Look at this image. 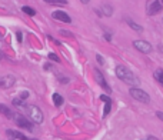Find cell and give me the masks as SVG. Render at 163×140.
<instances>
[{
  "label": "cell",
  "instance_id": "e0dca14e",
  "mask_svg": "<svg viewBox=\"0 0 163 140\" xmlns=\"http://www.w3.org/2000/svg\"><path fill=\"white\" fill-rule=\"evenodd\" d=\"M22 11H24V13H26V15H29V16H34V15H36V10H34V9H32V7H29V6H23Z\"/></svg>",
  "mask_w": 163,
  "mask_h": 140
},
{
  "label": "cell",
  "instance_id": "6da1fadb",
  "mask_svg": "<svg viewBox=\"0 0 163 140\" xmlns=\"http://www.w3.org/2000/svg\"><path fill=\"white\" fill-rule=\"evenodd\" d=\"M116 76L122 81L127 83V85H132V86L139 85V79H137L126 66H122V64H120V66L116 67Z\"/></svg>",
  "mask_w": 163,
  "mask_h": 140
},
{
  "label": "cell",
  "instance_id": "9c48e42d",
  "mask_svg": "<svg viewBox=\"0 0 163 140\" xmlns=\"http://www.w3.org/2000/svg\"><path fill=\"white\" fill-rule=\"evenodd\" d=\"M52 17L55 19V20H60V22H63V23H70V22H72L70 16L67 15V13H64V11H62V10L53 11V13H52Z\"/></svg>",
  "mask_w": 163,
  "mask_h": 140
},
{
  "label": "cell",
  "instance_id": "5bb4252c",
  "mask_svg": "<svg viewBox=\"0 0 163 140\" xmlns=\"http://www.w3.org/2000/svg\"><path fill=\"white\" fill-rule=\"evenodd\" d=\"M53 103H55L56 107H60L63 104V97L60 96L59 93H55V94H53Z\"/></svg>",
  "mask_w": 163,
  "mask_h": 140
},
{
  "label": "cell",
  "instance_id": "ac0fdd59",
  "mask_svg": "<svg viewBox=\"0 0 163 140\" xmlns=\"http://www.w3.org/2000/svg\"><path fill=\"white\" fill-rule=\"evenodd\" d=\"M13 104L15 106H24V100H22L20 97H16V99H13Z\"/></svg>",
  "mask_w": 163,
  "mask_h": 140
},
{
  "label": "cell",
  "instance_id": "44dd1931",
  "mask_svg": "<svg viewBox=\"0 0 163 140\" xmlns=\"http://www.w3.org/2000/svg\"><path fill=\"white\" fill-rule=\"evenodd\" d=\"M60 34H62V36H69V37H73V33H70V32H66V30H60Z\"/></svg>",
  "mask_w": 163,
  "mask_h": 140
},
{
  "label": "cell",
  "instance_id": "277c9868",
  "mask_svg": "<svg viewBox=\"0 0 163 140\" xmlns=\"http://www.w3.org/2000/svg\"><path fill=\"white\" fill-rule=\"evenodd\" d=\"M13 120H15L16 125H17L19 127H22V129H27V130L33 129V122H30L29 119H26L24 116H22V114L15 113V116H13Z\"/></svg>",
  "mask_w": 163,
  "mask_h": 140
},
{
  "label": "cell",
  "instance_id": "603a6c76",
  "mask_svg": "<svg viewBox=\"0 0 163 140\" xmlns=\"http://www.w3.org/2000/svg\"><path fill=\"white\" fill-rule=\"evenodd\" d=\"M156 116H157V117H159L160 120L163 122V112H157V113H156Z\"/></svg>",
  "mask_w": 163,
  "mask_h": 140
},
{
  "label": "cell",
  "instance_id": "30bf717a",
  "mask_svg": "<svg viewBox=\"0 0 163 140\" xmlns=\"http://www.w3.org/2000/svg\"><path fill=\"white\" fill-rule=\"evenodd\" d=\"M6 134H7L10 139H17V140H33V139H29L26 134L20 133L19 130H6Z\"/></svg>",
  "mask_w": 163,
  "mask_h": 140
},
{
  "label": "cell",
  "instance_id": "4fadbf2b",
  "mask_svg": "<svg viewBox=\"0 0 163 140\" xmlns=\"http://www.w3.org/2000/svg\"><path fill=\"white\" fill-rule=\"evenodd\" d=\"M126 23H127V24H129V26L132 27L133 30H136V32H142V30H143V27H142L140 24L134 23L133 20H132V19H126Z\"/></svg>",
  "mask_w": 163,
  "mask_h": 140
},
{
  "label": "cell",
  "instance_id": "5b68a950",
  "mask_svg": "<svg viewBox=\"0 0 163 140\" xmlns=\"http://www.w3.org/2000/svg\"><path fill=\"white\" fill-rule=\"evenodd\" d=\"M133 46H134V49L136 50H139V52H142V53H150L153 50V47H152V44L150 43H148V42H145V40H134L133 42Z\"/></svg>",
  "mask_w": 163,
  "mask_h": 140
},
{
  "label": "cell",
  "instance_id": "cb8c5ba5",
  "mask_svg": "<svg viewBox=\"0 0 163 140\" xmlns=\"http://www.w3.org/2000/svg\"><path fill=\"white\" fill-rule=\"evenodd\" d=\"M16 34H17V40H19V42H22V40H23V34L20 33V32H17Z\"/></svg>",
  "mask_w": 163,
  "mask_h": 140
},
{
  "label": "cell",
  "instance_id": "ffe728a7",
  "mask_svg": "<svg viewBox=\"0 0 163 140\" xmlns=\"http://www.w3.org/2000/svg\"><path fill=\"white\" fill-rule=\"evenodd\" d=\"M49 59L53 60V62H59V57H57L55 53H50V55H49Z\"/></svg>",
  "mask_w": 163,
  "mask_h": 140
},
{
  "label": "cell",
  "instance_id": "8992f818",
  "mask_svg": "<svg viewBox=\"0 0 163 140\" xmlns=\"http://www.w3.org/2000/svg\"><path fill=\"white\" fill-rule=\"evenodd\" d=\"M146 9H148V15L153 16L162 10V4L159 3V0H149L146 4Z\"/></svg>",
  "mask_w": 163,
  "mask_h": 140
},
{
  "label": "cell",
  "instance_id": "ba28073f",
  "mask_svg": "<svg viewBox=\"0 0 163 140\" xmlns=\"http://www.w3.org/2000/svg\"><path fill=\"white\" fill-rule=\"evenodd\" d=\"M16 83L15 76L6 74V76H0V87L2 89H10Z\"/></svg>",
  "mask_w": 163,
  "mask_h": 140
},
{
  "label": "cell",
  "instance_id": "484cf974",
  "mask_svg": "<svg viewBox=\"0 0 163 140\" xmlns=\"http://www.w3.org/2000/svg\"><path fill=\"white\" fill-rule=\"evenodd\" d=\"M80 2H82V3H83V4H87V3H89V2H90V0H80Z\"/></svg>",
  "mask_w": 163,
  "mask_h": 140
},
{
  "label": "cell",
  "instance_id": "3957f363",
  "mask_svg": "<svg viewBox=\"0 0 163 140\" xmlns=\"http://www.w3.org/2000/svg\"><path fill=\"white\" fill-rule=\"evenodd\" d=\"M129 93L130 96L133 97L134 100H137V102H142V103H149L150 102V97H149L148 93L139 87H130Z\"/></svg>",
  "mask_w": 163,
  "mask_h": 140
},
{
  "label": "cell",
  "instance_id": "8fae6325",
  "mask_svg": "<svg viewBox=\"0 0 163 140\" xmlns=\"http://www.w3.org/2000/svg\"><path fill=\"white\" fill-rule=\"evenodd\" d=\"M100 100H102V102H104V112H103V116L104 117H106V116H108L109 113H110V109H112V99L109 96H106V94H102V96H100Z\"/></svg>",
  "mask_w": 163,
  "mask_h": 140
},
{
  "label": "cell",
  "instance_id": "83f0119b",
  "mask_svg": "<svg viewBox=\"0 0 163 140\" xmlns=\"http://www.w3.org/2000/svg\"><path fill=\"white\" fill-rule=\"evenodd\" d=\"M162 6H163V0H162Z\"/></svg>",
  "mask_w": 163,
  "mask_h": 140
},
{
  "label": "cell",
  "instance_id": "9a60e30c",
  "mask_svg": "<svg viewBox=\"0 0 163 140\" xmlns=\"http://www.w3.org/2000/svg\"><path fill=\"white\" fill-rule=\"evenodd\" d=\"M153 77H155L156 80H157L160 85L163 86V70H162V69H157V70H156L155 73H153Z\"/></svg>",
  "mask_w": 163,
  "mask_h": 140
},
{
  "label": "cell",
  "instance_id": "2e32d148",
  "mask_svg": "<svg viewBox=\"0 0 163 140\" xmlns=\"http://www.w3.org/2000/svg\"><path fill=\"white\" fill-rule=\"evenodd\" d=\"M49 4H56V6H66L67 4V0H43Z\"/></svg>",
  "mask_w": 163,
  "mask_h": 140
},
{
  "label": "cell",
  "instance_id": "d6986e66",
  "mask_svg": "<svg viewBox=\"0 0 163 140\" xmlns=\"http://www.w3.org/2000/svg\"><path fill=\"white\" fill-rule=\"evenodd\" d=\"M19 97H20L22 100H26L27 97H29V92H22L20 94H19Z\"/></svg>",
  "mask_w": 163,
  "mask_h": 140
},
{
  "label": "cell",
  "instance_id": "7402d4cb",
  "mask_svg": "<svg viewBox=\"0 0 163 140\" xmlns=\"http://www.w3.org/2000/svg\"><path fill=\"white\" fill-rule=\"evenodd\" d=\"M96 59H97V62H99L100 64H103V63H104V62H103V57H102L100 55H97V56H96Z\"/></svg>",
  "mask_w": 163,
  "mask_h": 140
},
{
  "label": "cell",
  "instance_id": "7c38bea8",
  "mask_svg": "<svg viewBox=\"0 0 163 140\" xmlns=\"http://www.w3.org/2000/svg\"><path fill=\"white\" fill-rule=\"evenodd\" d=\"M102 13L103 16H112L113 15V7H112L110 4H102Z\"/></svg>",
  "mask_w": 163,
  "mask_h": 140
},
{
  "label": "cell",
  "instance_id": "d4e9b609",
  "mask_svg": "<svg viewBox=\"0 0 163 140\" xmlns=\"http://www.w3.org/2000/svg\"><path fill=\"white\" fill-rule=\"evenodd\" d=\"M148 140H159V139H157V137H155V136H149Z\"/></svg>",
  "mask_w": 163,
  "mask_h": 140
},
{
  "label": "cell",
  "instance_id": "52a82bcc",
  "mask_svg": "<svg viewBox=\"0 0 163 140\" xmlns=\"http://www.w3.org/2000/svg\"><path fill=\"white\" fill-rule=\"evenodd\" d=\"M95 79H96L97 85H99L100 87H103V89H104V90H106V92H108V93H110V92H112L110 86L108 85V81H106V79L103 77V74L100 73V70L95 69Z\"/></svg>",
  "mask_w": 163,
  "mask_h": 140
},
{
  "label": "cell",
  "instance_id": "4316f807",
  "mask_svg": "<svg viewBox=\"0 0 163 140\" xmlns=\"http://www.w3.org/2000/svg\"><path fill=\"white\" fill-rule=\"evenodd\" d=\"M2 57H3V53H2V50H0V60H2Z\"/></svg>",
  "mask_w": 163,
  "mask_h": 140
},
{
  "label": "cell",
  "instance_id": "7a4b0ae2",
  "mask_svg": "<svg viewBox=\"0 0 163 140\" xmlns=\"http://www.w3.org/2000/svg\"><path fill=\"white\" fill-rule=\"evenodd\" d=\"M24 110H26V114L30 122L36 123V125L43 123V113H42V110L37 106L29 104V106H24Z\"/></svg>",
  "mask_w": 163,
  "mask_h": 140
}]
</instances>
